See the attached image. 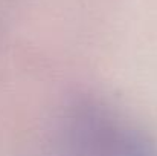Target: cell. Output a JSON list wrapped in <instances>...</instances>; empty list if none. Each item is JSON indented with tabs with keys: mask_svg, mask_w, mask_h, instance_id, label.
<instances>
[{
	"mask_svg": "<svg viewBox=\"0 0 157 156\" xmlns=\"http://www.w3.org/2000/svg\"><path fill=\"white\" fill-rule=\"evenodd\" d=\"M58 138L64 156H157V141L95 97L66 106Z\"/></svg>",
	"mask_w": 157,
	"mask_h": 156,
	"instance_id": "obj_1",
	"label": "cell"
}]
</instances>
